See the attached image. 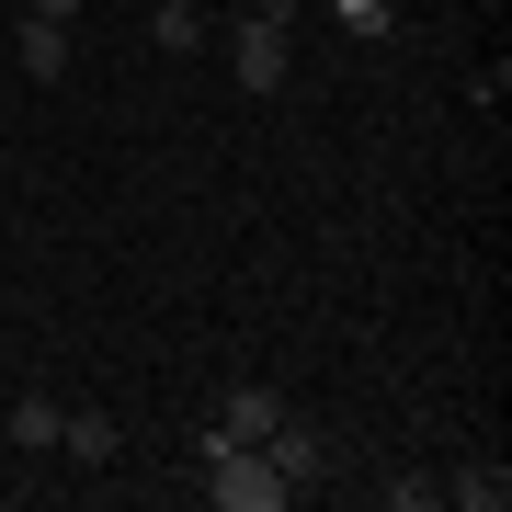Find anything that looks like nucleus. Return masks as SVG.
<instances>
[{
    "mask_svg": "<svg viewBox=\"0 0 512 512\" xmlns=\"http://www.w3.org/2000/svg\"><path fill=\"white\" fill-rule=\"evenodd\" d=\"M205 490H217L228 512H285L296 501L274 478V456H262V444H228V433H205Z\"/></svg>",
    "mask_w": 512,
    "mask_h": 512,
    "instance_id": "nucleus-2",
    "label": "nucleus"
},
{
    "mask_svg": "<svg viewBox=\"0 0 512 512\" xmlns=\"http://www.w3.org/2000/svg\"><path fill=\"white\" fill-rule=\"evenodd\" d=\"M57 421H69L57 399H23V410H12V444H23V456H46V444H57Z\"/></svg>",
    "mask_w": 512,
    "mask_h": 512,
    "instance_id": "nucleus-8",
    "label": "nucleus"
},
{
    "mask_svg": "<svg viewBox=\"0 0 512 512\" xmlns=\"http://www.w3.org/2000/svg\"><path fill=\"white\" fill-rule=\"evenodd\" d=\"M228 69H239V92H285V69H296V12L285 0H251V12L228 23Z\"/></svg>",
    "mask_w": 512,
    "mask_h": 512,
    "instance_id": "nucleus-1",
    "label": "nucleus"
},
{
    "mask_svg": "<svg viewBox=\"0 0 512 512\" xmlns=\"http://www.w3.org/2000/svg\"><path fill=\"white\" fill-rule=\"evenodd\" d=\"M23 69H35V80H69V23H23Z\"/></svg>",
    "mask_w": 512,
    "mask_h": 512,
    "instance_id": "nucleus-5",
    "label": "nucleus"
},
{
    "mask_svg": "<svg viewBox=\"0 0 512 512\" xmlns=\"http://www.w3.org/2000/svg\"><path fill=\"white\" fill-rule=\"evenodd\" d=\"M501 501H512L501 467H467V478H456V512H501Z\"/></svg>",
    "mask_w": 512,
    "mask_h": 512,
    "instance_id": "nucleus-9",
    "label": "nucleus"
},
{
    "mask_svg": "<svg viewBox=\"0 0 512 512\" xmlns=\"http://www.w3.org/2000/svg\"><path fill=\"white\" fill-rule=\"evenodd\" d=\"M35 12H46V23H80V0H35Z\"/></svg>",
    "mask_w": 512,
    "mask_h": 512,
    "instance_id": "nucleus-10",
    "label": "nucleus"
},
{
    "mask_svg": "<svg viewBox=\"0 0 512 512\" xmlns=\"http://www.w3.org/2000/svg\"><path fill=\"white\" fill-rule=\"evenodd\" d=\"M274 421H285V399H274V387H228L217 433H228V444H262V433H274Z\"/></svg>",
    "mask_w": 512,
    "mask_h": 512,
    "instance_id": "nucleus-4",
    "label": "nucleus"
},
{
    "mask_svg": "<svg viewBox=\"0 0 512 512\" xmlns=\"http://www.w3.org/2000/svg\"><path fill=\"white\" fill-rule=\"evenodd\" d=\"M57 444H69L80 467H103V456H114V421H103V410H69V421H57Z\"/></svg>",
    "mask_w": 512,
    "mask_h": 512,
    "instance_id": "nucleus-7",
    "label": "nucleus"
},
{
    "mask_svg": "<svg viewBox=\"0 0 512 512\" xmlns=\"http://www.w3.org/2000/svg\"><path fill=\"white\" fill-rule=\"evenodd\" d=\"M148 35H160L171 57H194L205 46V12H194V0H148Z\"/></svg>",
    "mask_w": 512,
    "mask_h": 512,
    "instance_id": "nucleus-6",
    "label": "nucleus"
},
{
    "mask_svg": "<svg viewBox=\"0 0 512 512\" xmlns=\"http://www.w3.org/2000/svg\"><path fill=\"white\" fill-rule=\"evenodd\" d=\"M262 456H274V478H285V490H308V478L330 467V444H319V433H308V421H296V410H285V421H274V433H262Z\"/></svg>",
    "mask_w": 512,
    "mask_h": 512,
    "instance_id": "nucleus-3",
    "label": "nucleus"
}]
</instances>
